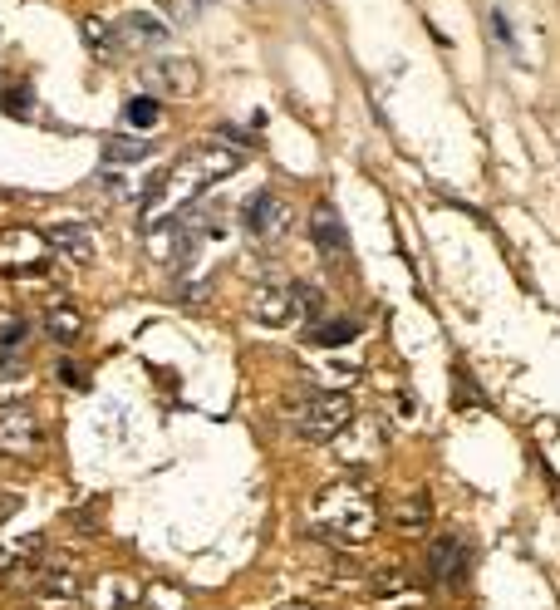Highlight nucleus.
Wrapping results in <instances>:
<instances>
[{
	"instance_id": "1",
	"label": "nucleus",
	"mask_w": 560,
	"mask_h": 610,
	"mask_svg": "<svg viewBox=\"0 0 560 610\" xmlns=\"http://www.w3.org/2000/svg\"><path fill=\"white\" fill-rule=\"evenodd\" d=\"M241 168V153H226V148H212V143H197L187 148L168 173H158L148 192H143V232H158L168 217L187 212L207 187H217L222 178H231Z\"/></svg>"
},
{
	"instance_id": "2",
	"label": "nucleus",
	"mask_w": 560,
	"mask_h": 610,
	"mask_svg": "<svg viewBox=\"0 0 560 610\" xmlns=\"http://www.w3.org/2000/svg\"><path fill=\"white\" fill-rule=\"evenodd\" d=\"M315 527L335 547H359L379 527V502H374V492L359 488V483H339L335 492H325L315 502Z\"/></svg>"
},
{
	"instance_id": "3",
	"label": "nucleus",
	"mask_w": 560,
	"mask_h": 610,
	"mask_svg": "<svg viewBox=\"0 0 560 610\" xmlns=\"http://www.w3.org/2000/svg\"><path fill=\"white\" fill-rule=\"evenodd\" d=\"M349 424H354V399L339 389H305V399L290 414V428L310 443H335Z\"/></svg>"
},
{
	"instance_id": "4",
	"label": "nucleus",
	"mask_w": 560,
	"mask_h": 610,
	"mask_svg": "<svg viewBox=\"0 0 560 610\" xmlns=\"http://www.w3.org/2000/svg\"><path fill=\"white\" fill-rule=\"evenodd\" d=\"M40 453H45V424H40V414H30V409H5V414H0V458L30 463V458H40Z\"/></svg>"
},
{
	"instance_id": "5",
	"label": "nucleus",
	"mask_w": 560,
	"mask_h": 610,
	"mask_svg": "<svg viewBox=\"0 0 560 610\" xmlns=\"http://www.w3.org/2000/svg\"><path fill=\"white\" fill-rule=\"evenodd\" d=\"M423 566H428V581L433 586H462L467 581V566H472V556H467V542L457 537V532H438L433 542H428V556H423Z\"/></svg>"
},
{
	"instance_id": "6",
	"label": "nucleus",
	"mask_w": 560,
	"mask_h": 610,
	"mask_svg": "<svg viewBox=\"0 0 560 610\" xmlns=\"http://www.w3.org/2000/svg\"><path fill=\"white\" fill-rule=\"evenodd\" d=\"M241 227L251 232V237H261V242H271L280 237L285 227H290V207L280 202L276 192H256V197H246V207H241Z\"/></svg>"
},
{
	"instance_id": "7",
	"label": "nucleus",
	"mask_w": 560,
	"mask_h": 610,
	"mask_svg": "<svg viewBox=\"0 0 560 610\" xmlns=\"http://www.w3.org/2000/svg\"><path fill=\"white\" fill-rule=\"evenodd\" d=\"M79 596H84V606L89 610H138V601H143V581H133V576H99V581L84 586Z\"/></svg>"
},
{
	"instance_id": "8",
	"label": "nucleus",
	"mask_w": 560,
	"mask_h": 610,
	"mask_svg": "<svg viewBox=\"0 0 560 610\" xmlns=\"http://www.w3.org/2000/svg\"><path fill=\"white\" fill-rule=\"evenodd\" d=\"M310 237L320 246V256L349 261V232H344V217H339L330 202H315V212H310Z\"/></svg>"
},
{
	"instance_id": "9",
	"label": "nucleus",
	"mask_w": 560,
	"mask_h": 610,
	"mask_svg": "<svg viewBox=\"0 0 560 610\" xmlns=\"http://www.w3.org/2000/svg\"><path fill=\"white\" fill-rule=\"evenodd\" d=\"M389 527H393V537H403V542L423 537V532L433 527V502H428V492H408V497H398V502L389 507Z\"/></svg>"
},
{
	"instance_id": "10",
	"label": "nucleus",
	"mask_w": 560,
	"mask_h": 610,
	"mask_svg": "<svg viewBox=\"0 0 560 610\" xmlns=\"http://www.w3.org/2000/svg\"><path fill=\"white\" fill-rule=\"evenodd\" d=\"M40 237H45V246L50 251H59V256H69V261H94V237H89V227L84 222H55V227H40Z\"/></svg>"
},
{
	"instance_id": "11",
	"label": "nucleus",
	"mask_w": 560,
	"mask_h": 610,
	"mask_svg": "<svg viewBox=\"0 0 560 610\" xmlns=\"http://www.w3.org/2000/svg\"><path fill=\"white\" fill-rule=\"evenodd\" d=\"M118 45H128V50H158V45H168V30H163L158 15L133 10V15L118 20Z\"/></svg>"
},
{
	"instance_id": "12",
	"label": "nucleus",
	"mask_w": 560,
	"mask_h": 610,
	"mask_svg": "<svg viewBox=\"0 0 560 610\" xmlns=\"http://www.w3.org/2000/svg\"><path fill=\"white\" fill-rule=\"evenodd\" d=\"M148 79L163 89V94H177V99H192L197 89H202V74H197V64L192 60H163L148 69Z\"/></svg>"
},
{
	"instance_id": "13",
	"label": "nucleus",
	"mask_w": 560,
	"mask_h": 610,
	"mask_svg": "<svg viewBox=\"0 0 560 610\" xmlns=\"http://www.w3.org/2000/svg\"><path fill=\"white\" fill-rule=\"evenodd\" d=\"M30 596L45 601V606H74V601H79V581H74L64 566H45V571L30 581Z\"/></svg>"
},
{
	"instance_id": "14",
	"label": "nucleus",
	"mask_w": 560,
	"mask_h": 610,
	"mask_svg": "<svg viewBox=\"0 0 560 610\" xmlns=\"http://www.w3.org/2000/svg\"><path fill=\"white\" fill-rule=\"evenodd\" d=\"M99 158H104V168H138V163H148V158H153V143H148L143 133H138V138L113 133V138H104Z\"/></svg>"
},
{
	"instance_id": "15",
	"label": "nucleus",
	"mask_w": 560,
	"mask_h": 610,
	"mask_svg": "<svg viewBox=\"0 0 560 610\" xmlns=\"http://www.w3.org/2000/svg\"><path fill=\"white\" fill-rule=\"evenodd\" d=\"M45 335H50L55 345H74V340L84 335V310L74 301H55L45 310Z\"/></svg>"
},
{
	"instance_id": "16",
	"label": "nucleus",
	"mask_w": 560,
	"mask_h": 610,
	"mask_svg": "<svg viewBox=\"0 0 560 610\" xmlns=\"http://www.w3.org/2000/svg\"><path fill=\"white\" fill-rule=\"evenodd\" d=\"M25 335H30L25 320H5L0 325V379L20 374V365H25Z\"/></svg>"
},
{
	"instance_id": "17",
	"label": "nucleus",
	"mask_w": 560,
	"mask_h": 610,
	"mask_svg": "<svg viewBox=\"0 0 560 610\" xmlns=\"http://www.w3.org/2000/svg\"><path fill=\"white\" fill-rule=\"evenodd\" d=\"M251 315L266 320V325H285L290 320V286H256Z\"/></svg>"
},
{
	"instance_id": "18",
	"label": "nucleus",
	"mask_w": 560,
	"mask_h": 610,
	"mask_svg": "<svg viewBox=\"0 0 560 610\" xmlns=\"http://www.w3.org/2000/svg\"><path fill=\"white\" fill-rule=\"evenodd\" d=\"M354 335H359V320H349V315L310 325V345H320V350H339V345H349Z\"/></svg>"
},
{
	"instance_id": "19",
	"label": "nucleus",
	"mask_w": 560,
	"mask_h": 610,
	"mask_svg": "<svg viewBox=\"0 0 560 610\" xmlns=\"http://www.w3.org/2000/svg\"><path fill=\"white\" fill-rule=\"evenodd\" d=\"M290 315L320 325V315H325V291L310 286V281H295V286H290Z\"/></svg>"
},
{
	"instance_id": "20",
	"label": "nucleus",
	"mask_w": 560,
	"mask_h": 610,
	"mask_svg": "<svg viewBox=\"0 0 560 610\" xmlns=\"http://www.w3.org/2000/svg\"><path fill=\"white\" fill-rule=\"evenodd\" d=\"M123 123H128V128H138V133L158 128V123H163V109H158V99H148V94L128 99V104H123Z\"/></svg>"
},
{
	"instance_id": "21",
	"label": "nucleus",
	"mask_w": 560,
	"mask_h": 610,
	"mask_svg": "<svg viewBox=\"0 0 560 610\" xmlns=\"http://www.w3.org/2000/svg\"><path fill=\"white\" fill-rule=\"evenodd\" d=\"M0 109H5L10 119H30V114H35L30 84H5V89H0Z\"/></svg>"
},
{
	"instance_id": "22",
	"label": "nucleus",
	"mask_w": 560,
	"mask_h": 610,
	"mask_svg": "<svg viewBox=\"0 0 560 610\" xmlns=\"http://www.w3.org/2000/svg\"><path fill=\"white\" fill-rule=\"evenodd\" d=\"M84 40H89V50H99V55H118L123 45H118V30L104 25V20H84Z\"/></svg>"
},
{
	"instance_id": "23",
	"label": "nucleus",
	"mask_w": 560,
	"mask_h": 610,
	"mask_svg": "<svg viewBox=\"0 0 560 610\" xmlns=\"http://www.w3.org/2000/svg\"><path fill=\"white\" fill-rule=\"evenodd\" d=\"M163 5H168V15L177 20V25H187V20H197V15H202V5H207V0H163Z\"/></svg>"
},
{
	"instance_id": "24",
	"label": "nucleus",
	"mask_w": 560,
	"mask_h": 610,
	"mask_svg": "<svg viewBox=\"0 0 560 610\" xmlns=\"http://www.w3.org/2000/svg\"><path fill=\"white\" fill-rule=\"evenodd\" d=\"M457 404H462V409H467V404H482V394L472 389V374L462 365H457Z\"/></svg>"
},
{
	"instance_id": "25",
	"label": "nucleus",
	"mask_w": 560,
	"mask_h": 610,
	"mask_svg": "<svg viewBox=\"0 0 560 610\" xmlns=\"http://www.w3.org/2000/svg\"><path fill=\"white\" fill-rule=\"evenodd\" d=\"M59 379H69V389H89V369L74 365V360H64V365H59Z\"/></svg>"
},
{
	"instance_id": "26",
	"label": "nucleus",
	"mask_w": 560,
	"mask_h": 610,
	"mask_svg": "<svg viewBox=\"0 0 560 610\" xmlns=\"http://www.w3.org/2000/svg\"><path fill=\"white\" fill-rule=\"evenodd\" d=\"M20 502H25V497H20V492L0 488V522H10V517H15V512H20Z\"/></svg>"
},
{
	"instance_id": "27",
	"label": "nucleus",
	"mask_w": 560,
	"mask_h": 610,
	"mask_svg": "<svg viewBox=\"0 0 560 610\" xmlns=\"http://www.w3.org/2000/svg\"><path fill=\"white\" fill-rule=\"evenodd\" d=\"M15 566V551H0V581H5V571Z\"/></svg>"
},
{
	"instance_id": "28",
	"label": "nucleus",
	"mask_w": 560,
	"mask_h": 610,
	"mask_svg": "<svg viewBox=\"0 0 560 610\" xmlns=\"http://www.w3.org/2000/svg\"><path fill=\"white\" fill-rule=\"evenodd\" d=\"M295 610H310V606H295Z\"/></svg>"
}]
</instances>
